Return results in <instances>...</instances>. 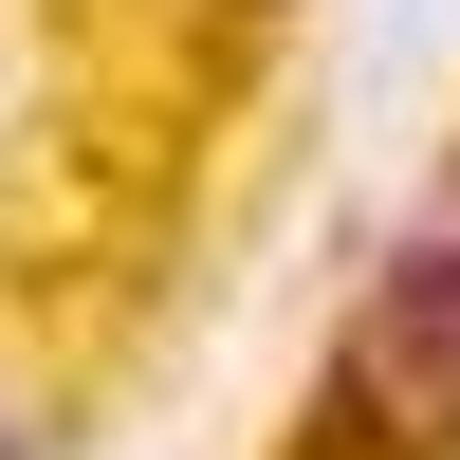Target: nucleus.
<instances>
[{"instance_id":"f257e3e1","label":"nucleus","mask_w":460,"mask_h":460,"mask_svg":"<svg viewBox=\"0 0 460 460\" xmlns=\"http://www.w3.org/2000/svg\"><path fill=\"white\" fill-rule=\"evenodd\" d=\"M314 424L350 442V460H460V166L424 184V221L368 258L350 332H332Z\"/></svg>"},{"instance_id":"f03ea898","label":"nucleus","mask_w":460,"mask_h":460,"mask_svg":"<svg viewBox=\"0 0 460 460\" xmlns=\"http://www.w3.org/2000/svg\"><path fill=\"white\" fill-rule=\"evenodd\" d=\"M0 460H37V387H19V368H0Z\"/></svg>"}]
</instances>
